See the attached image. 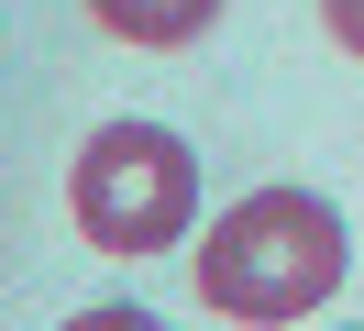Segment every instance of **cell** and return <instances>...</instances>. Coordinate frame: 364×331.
<instances>
[{"instance_id": "cell-1", "label": "cell", "mask_w": 364, "mask_h": 331, "mask_svg": "<svg viewBox=\"0 0 364 331\" xmlns=\"http://www.w3.org/2000/svg\"><path fill=\"white\" fill-rule=\"evenodd\" d=\"M342 287V210L309 188H254L199 232V298L221 320H309Z\"/></svg>"}, {"instance_id": "cell-2", "label": "cell", "mask_w": 364, "mask_h": 331, "mask_svg": "<svg viewBox=\"0 0 364 331\" xmlns=\"http://www.w3.org/2000/svg\"><path fill=\"white\" fill-rule=\"evenodd\" d=\"M67 210L100 254H166L199 221V154L166 122H100L67 166Z\"/></svg>"}, {"instance_id": "cell-3", "label": "cell", "mask_w": 364, "mask_h": 331, "mask_svg": "<svg viewBox=\"0 0 364 331\" xmlns=\"http://www.w3.org/2000/svg\"><path fill=\"white\" fill-rule=\"evenodd\" d=\"M89 11L111 22L122 44H188V33H210L221 0H89Z\"/></svg>"}, {"instance_id": "cell-4", "label": "cell", "mask_w": 364, "mask_h": 331, "mask_svg": "<svg viewBox=\"0 0 364 331\" xmlns=\"http://www.w3.org/2000/svg\"><path fill=\"white\" fill-rule=\"evenodd\" d=\"M67 331H166V320H155V309H133V298H111V309H77Z\"/></svg>"}, {"instance_id": "cell-5", "label": "cell", "mask_w": 364, "mask_h": 331, "mask_svg": "<svg viewBox=\"0 0 364 331\" xmlns=\"http://www.w3.org/2000/svg\"><path fill=\"white\" fill-rule=\"evenodd\" d=\"M320 22H331L342 56H364V0H320Z\"/></svg>"}]
</instances>
